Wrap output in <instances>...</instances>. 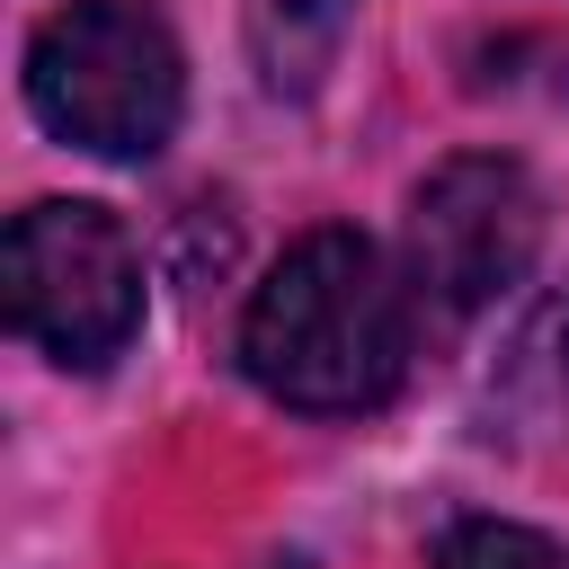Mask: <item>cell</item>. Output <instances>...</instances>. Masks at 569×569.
<instances>
[{
    "label": "cell",
    "mask_w": 569,
    "mask_h": 569,
    "mask_svg": "<svg viewBox=\"0 0 569 569\" xmlns=\"http://www.w3.org/2000/svg\"><path fill=\"white\" fill-rule=\"evenodd\" d=\"M409 284L365 231H302L240 311V373L302 418L382 409L409 373Z\"/></svg>",
    "instance_id": "obj_1"
},
{
    "label": "cell",
    "mask_w": 569,
    "mask_h": 569,
    "mask_svg": "<svg viewBox=\"0 0 569 569\" xmlns=\"http://www.w3.org/2000/svg\"><path fill=\"white\" fill-rule=\"evenodd\" d=\"M436 569H569V551L507 516H462L436 533Z\"/></svg>",
    "instance_id": "obj_6"
},
{
    "label": "cell",
    "mask_w": 569,
    "mask_h": 569,
    "mask_svg": "<svg viewBox=\"0 0 569 569\" xmlns=\"http://www.w3.org/2000/svg\"><path fill=\"white\" fill-rule=\"evenodd\" d=\"M27 107L98 160H151L187 107V53L151 0H71L27 36Z\"/></svg>",
    "instance_id": "obj_2"
},
{
    "label": "cell",
    "mask_w": 569,
    "mask_h": 569,
    "mask_svg": "<svg viewBox=\"0 0 569 569\" xmlns=\"http://www.w3.org/2000/svg\"><path fill=\"white\" fill-rule=\"evenodd\" d=\"M542 249V196L516 160L462 151L409 196V302L436 320H471L525 284Z\"/></svg>",
    "instance_id": "obj_4"
},
{
    "label": "cell",
    "mask_w": 569,
    "mask_h": 569,
    "mask_svg": "<svg viewBox=\"0 0 569 569\" xmlns=\"http://www.w3.org/2000/svg\"><path fill=\"white\" fill-rule=\"evenodd\" d=\"M0 293H9V329L80 373L116 365L142 329V258L107 204H62V196L27 204L0 249Z\"/></svg>",
    "instance_id": "obj_3"
},
{
    "label": "cell",
    "mask_w": 569,
    "mask_h": 569,
    "mask_svg": "<svg viewBox=\"0 0 569 569\" xmlns=\"http://www.w3.org/2000/svg\"><path fill=\"white\" fill-rule=\"evenodd\" d=\"M347 9H356V0H258V9H249V44H258L267 89H293V98H302V89L338 62Z\"/></svg>",
    "instance_id": "obj_5"
}]
</instances>
